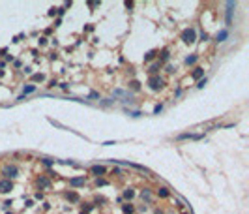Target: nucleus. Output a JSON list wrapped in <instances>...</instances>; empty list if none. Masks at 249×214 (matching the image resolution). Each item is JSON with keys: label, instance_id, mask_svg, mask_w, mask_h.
<instances>
[{"label": "nucleus", "instance_id": "a211bd4d", "mask_svg": "<svg viewBox=\"0 0 249 214\" xmlns=\"http://www.w3.org/2000/svg\"><path fill=\"white\" fill-rule=\"evenodd\" d=\"M150 58H154V51H150V53L144 56V60H150Z\"/></svg>", "mask_w": 249, "mask_h": 214}, {"label": "nucleus", "instance_id": "4468645a", "mask_svg": "<svg viewBox=\"0 0 249 214\" xmlns=\"http://www.w3.org/2000/svg\"><path fill=\"white\" fill-rule=\"evenodd\" d=\"M124 195H126L127 199H131V197H133V190H126V192H124Z\"/></svg>", "mask_w": 249, "mask_h": 214}, {"label": "nucleus", "instance_id": "423d86ee", "mask_svg": "<svg viewBox=\"0 0 249 214\" xmlns=\"http://www.w3.org/2000/svg\"><path fill=\"white\" fill-rule=\"evenodd\" d=\"M38 186H41V188H49L51 186V182H49V178H38Z\"/></svg>", "mask_w": 249, "mask_h": 214}, {"label": "nucleus", "instance_id": "39448f33", "mask_svg": "<svg viewBox=\"0 0 249 214\" xmlns=\"http://www.w3.org/2000/svg\"><path fill=\"white\" fill-rule=\"evenodd\" d=\"M81 184H84V177L71 178V180H69V186H81Z\"/></svg>", "mask_w": 249, "mask_h": 214}, {"label": "nucleus", "instance_id": "2eb2a0df", "mask_svg": "<svg viewBox=\"0 0 249 214\" xmlns=\"http://www.w3.org/2000/svg\"><path fill=\"white\" fill-rule=\"evenodd\" d=\"M195 60H197V56H195V55H193V56H187V58H186V62H187V64H193Z\"/></svg>", "mask_w": 249, "mask_h": 214}, {"label": "nucleus", "instance_id": "0eeeda50", "mask_svg": "<svg viewBox=\"0 0 249 214\" xmlns=\"http://www.w3.org/2000/svg\"><path fill=\"white\" fill-rule=\"evenodd\" d=\"M92 173H94V175H101V173H105V167H101V165H94V167H92Z\"/></svg>", "mask_w": 249, "mask_h": 214}, {"label": "nucleus", "instance_id": "9d476101", "mask_svg": "<svg viewBox=\"0 0 249 214\" xmlns=\"http://www.w3.org/2000/svg\"><path fill=\"white\" fill-rule=\"evenodd\" d=\"M158 195L167 197V195H169V190H167V188H159V190H158Z\"/></svg>", "mask_w": 249, "mask_h": 214}, {"label": "nucleus", "instance_id": "ddd939ff", "mask_svg": "<svg viewBox=\"0 0 249 214\" xmlns=\"http://www.w3.org/2000/svg\"><path fill=\"white\" fill-rule=\"evenodd\" d=\"M45 77L41 75V73H36V75H32V81H43Z\"/></svg>", "mask_w": 249, "mask_h": 214}, {"label": "nucleus", "instance_id": "9b49d317", "mask_svg": "<svg viewBox=\"0 0 249 214\" xmlns=\"http://www.w3.org/2000/svg\"><path fill=\"white\" fill-rule=\"evenodd\" d=\"M225 38H227V30H221L217 34V41H225Z\"/></svg>", "mask_w": 249, "mask_h": 214}, {"label": "nucleus", "instance_id": "6ab92c4d", "mask_svg": "<svg viewBox=\"0 0 249 214\" xmlns=\"http://www.w3.org/2000/svg\"><path fill=\"white\" fill-rule=\"evenodd\" d=\"M131 88L137 90V88H139V83H137V81H133V83H131Z\"/></svg>", "mask_w": 249, "mask_h": 214}, {"label": "nucleus", "instance_id": "f257e3e1", "mask_svg": "<svg viewBox=\"0 0 249 214\" xmlns=\"http://www.w3.org/2000/svg\"><path fill=\"white\" fill-rule=\"evenodd\" d=\"M182 40L186 41V43H193L195 41V30L193 28H186V30L182 32Z\"/></svg>", "mask_w": 249, "mask_h": 214}, {"label": "nucleus", "instance_id": "7ed1b4c3", "mask_svg": "<svg viewBox=\"0 0 249 214\" xmlns=\"http://www.w3.org/2000/svg\"><path fill=\"white\" fill-rule=\"evenodd\" d=\"M13 188V184L10 182V180H2L0 182V192H2V194H6V192H10Z\"/></svg>", "mask_w": 249, "mask_h": 214}, {"label": "nucleus", "instance_id": "dca6fc26", "mask_svg": "<svg viewBox=\"0 0 249 214\" xmlns=\"http://www.w3.org/2000/svg\"><path fill=\"white\" fill-rule=\"evenodd\" d=\"M124 212H133V207L131 205H124Z\"/></svg>", "mask_w": 249, "mask_h": 214}, {"label": "nucleus", "instance_id": "f3484780", "mask_svg": "<svg viewBox=\"0 0 249 214\" xmlns=\"http://www.w3.org/2000/svg\"><path fill=\"white\" fill-rule=\"evenodd\" d=\"M158 68H159V64H152V68H150V71H152V73H155V71H158Z\"/></svg>", "mask_w": 249, "mask_h": 214}, {"label": "nucleus", "instance_id": "f03ea898", "mask_svg": "<svg viewBox=\"0 0 249 214\" xmlns=\"http://www.w3.org/2000/svg\"><path fill=\"white\" fill-rule=\"evenodd\" d=\"M17 173H19V169H17L15 165H10V167H6V169H4V177H6V178H13V177H17Z\"/></svg>", "mask_w": 249, "mask_h": 214}, {"label": "nucleus", "instance_id": "f8f14e48", "mask_svg": "<svg viewBox=\"0 0 249 214\" xmlns=\"http://www.w3.org/2000/svg\"><path fill=\"white\" fill-rule=\"evenodd\" d=\"M66 197H68V199H71V201H79V195L73 194V192H71V194H66Z\"/></svg>", "mask_w": 249, "mask_h": 214}, {"label": "nucleus", "instance_id": "1a4fd4ad", "mask_svg": "<svg viewBox=\"0 0 249 214\" xmlns=\"http://www.w3.org/2000/svg\"><path fill=\"white\" fill-rule=\"evenodd\" d=\"M36 90V87H34V85H28V87H25L23 88V92H25V94H30V92H34Z\"/></svg>", "mask_w": 249, "mask_h": 214}, {"label": "nucleus", "instance_id": "20e7f679", "mask_svg": "<svg viewBox=\"0 0 249 214\" xmlns=\"http://www.w3.org/2000/svg\"><path fill=\"white\" fill-rule=\"evenodd\" d=\"M161 83H163V81L159 79V77H152V79H150V87L155 90V88H159V87H161Z\"/></svg>", "mask_w": 249, "mask_h": 214}, {"label": "nucleus", "instance_id": "6e6552de", "mask_svg": "<svg viewBox=\"0 0 249 214\" xmlns=\"http://www.w3.org/2000/svg\"><path fill=\"white\" fill-rule=\"evenodd\" d=\"M202 73H204V70L197 68V70H195V71H193V73H191V75H193V79H198V77H202Z\"/></svg>", "mask_w": 249, "mask_h": 214}, {"label": "nucleus", "instance_id": "aec40b11", "mask_svg": "<svg viewBox=\"0 0 249 214\" xmlns=\"http://www.w3.org/2000/svg\"><path fill=\"white\" fill-rule=\"evenodd\" d=\"M204 85H206V79H204V81H198V85H197V87H198V88H202Z\"/></svg>", "mask_w": 249, "mask_h": 214}]
</instances>
